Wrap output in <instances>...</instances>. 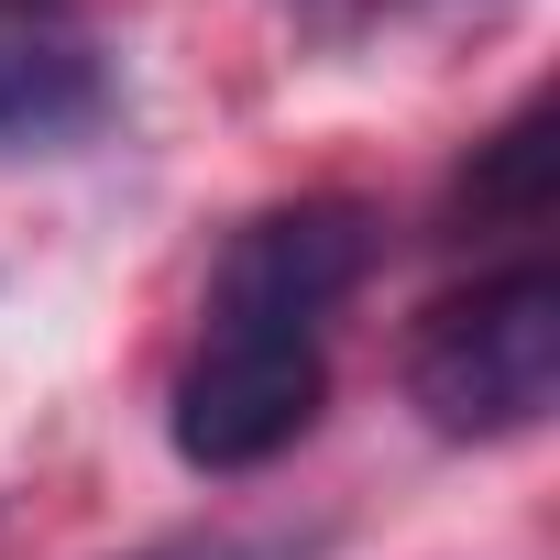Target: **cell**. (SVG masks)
I'll return each mask as SVG.
<instances>
[{
  "label": "cell",
  "mask_w": 560,
  "mask_h": 560,
  "mask_svg": "<svg viewBox=\"0 0 560 560\" xmlns=\"http://www.w3.org/2000/svg\"><path fill=\"white\" fill-rule=\"evenodd\" d=\"M100 110H110V67H100V45L0 0V154L78 143Z\"/></svg>",
  "instance_id": "obj_4"
},
{
  "label": "cell",
  "mask_w": 560,
  "mask_h": 560,
  "mask_svg": "<svg viewBox=\"0 0 560 560\" xmlns=\"http://www.w3.org/2000/svg\"><path fill=\"white\" fill-rule=\"evenodd\" d=\"M407 396L440 440H516L560 396V275L505 264L483 287L440 298L407 341Z\"/></svg>",
  "instance_id": "obj_1"
},
{
  "label": "cell",
  "mask_w": 560,
  "mask_h": 560,
  "mask_svg": "<svg viewBox=\"0 0 560 560\" xmlns=\"http://www.w3.org/2000/svg\"><path fill=\"white\" fill-rule=\"evenodd\" d=\"M319 396H330V363H319V319H287V308H242V298H209V330L165 396V429L198 472H253L275 451H298L319 429Z\"/></svg>",
  "instance_id": "obj_2"
},
{
  "label": "cell",
  "mask_w": 560,
  "mask_h": 560,
  "mask_svg": "<svg viewBox=\"0 0 560 560\" xmlns=\"http://www.w3.org/2000/svg\"><path fill=\"white\" fill-rule=\"evenodd\" d=\"M319 538H298V527H264V538H187V549H165V560H308Z\"/></svg>",
  "instance_id": "obj_5"
},
{
  "label": "cell",
  "mask_w": 560,
  "mask_h": 560,
  "mask_svg": "<svg viewBox=\"0 0 560 560\" xmlns=\"http://www.w3.org/2000/svg\"><path fill=\"white\" fill-rule=\"evenodd\" d=\"M374 264V220L352 198H287L231 231L209 298H242V308H287V319H330Z\"/></svg>",
  "instance_id": "obj_3"
}]
</instances>
